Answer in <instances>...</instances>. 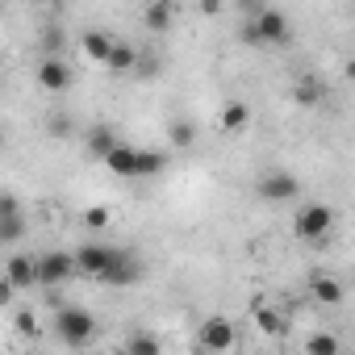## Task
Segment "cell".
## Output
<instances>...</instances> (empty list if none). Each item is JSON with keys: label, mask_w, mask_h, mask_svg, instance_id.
<instances>
[{"label": "cell", "mask_w": 355, "mask_h": 355, "mask_svg": "<svg viewBox=\"0 0 355 355\" xmlns=\"http://www.w3.org/2000/svg\"><path fill=\"white\" fill-rule=\"evenodd\" d=\"M234 338H239V330H234V322H230V318H222V313H209V318L197 326V343H201L205 351H214V355L230 351V347H234Z\"/></svg>", "instance_id": "obj_5"}, {"label": "cell", "mask_w": 355, "mask_h": 355, "mask_svg": "<svg viewBox=\"0 0 355 355\" xmlns=\"http://www.w3.org/2000/svg\"><path fill=\"white\" fill-rule=\"evenodd\" d=\"M117 146H121V138H117V134H113L109 125H96V130L88 134V150H92V155H96L101 163H105V159H109V155H113Z\"/></svg>", "instance_id": "obj_17"}, {"label": "cell", "mask_w": 355, "mask_h": 355, "mask_svg": "<svg viewBox=\"0 0 355 355\" xmlns=\"http://www.w3.org/2000/svg\"><path fill=\"white\" fill-rule=\"evenodd\" d=\"M167 142H171L175 150H189V146L197 142V125H193L189 117H175V121L167 125Z\"/></svg>", "instance_id": "obj_19"}, {"label": "cell", "mask_w": 355, "mask_h": 355, "mask_svg": "<svg viewBox=\"0 0 355 355\" xmlns=\"http://www.w3.org/2000/svg\"><path fill=\"white\" fill-rule=\"evenodd\" d=\"M175 21V5H167V0H150V5H142V26L150 34H167Z\"/></svg>", "instance_id": "obj_12"}, {"label": "cell", "mask_w": 355, "mask_h": 355, "mask_svg": "<svg viewBox=\"0 0 355 355\" xmlns=\"http://www.w3.org/2000/svg\"><path fill=\"white\" fill-rule=\"evenodd\" d=\"M5 276L17 284V293L42 284V255H9L5 259Z\"/></svg>", "instance_id": "obj_8"}, {"label": "cell", "mask_w": 355, "mask_h": 355, "mask_svg": "<svg viewBox=\"0 0 355 355\" xmlns=\"http://www.w3.org/2000/svg\"><path fill=\"white\" fill-rule=\"evenodd\" d=\"M218 125H222V134H243V130L251 125V109H247V101H230V105L222 109Z\"/></svg>", "instance_id": "obj_15"}, {"label": "cell", "mask_w": 355, "mask_h": 355, "mask_svg": "<svg viewBox=\"0 0 355 355\" xmlns=\"http://www.w3.org/2000/svg\"><path fill=\"white\" fill-rule=\"evenodd\" d=\"M84 226H88V230H105V226H109V209H105V205H88V209H84Z\"/></svg>", "instance_id": "obj_25"}, {"label": "cell", "mask_w": 355, "mask_h": 355, "mask_svg": "<svg viewBox=\"0 0 355 355\" xmlns=\"http://www.w3.org/2000/svg\"><path fill=\"white\" fill-rule=\"evenodd\" d=\"M26 239V218L13 214V218H0V243H21Z\"/></svg>", "instance_id": "obj_24"}, {"label": "cell", "mask_w": 355, "mask_h": 355, "mask_svg": "<svg viewBox=\"0 0 355 355\" xmlns=\"http://www.w3.org/2000/svg\"><path fill=\"white\" fill-rule=\"evenodd\" d=\"M343 76H347V80H351V84H355V55H351V59H347V63H343Z\"/></svg>", "instance_id": "obj_30"}, {"label": "cell", "mask_w": 355, "mask_h": 355, "mask_svg": "<svg viewBox=\"0 0 355 355\" xmlns=\"http://www.w3.org/2000/svg\"><path fill=\"white\" fill-rule=\"evenodd\" d=\"M71 276H80L76 268V251H46L42 255V288H59Z\"/></svg>", "instance_id": "obj_7"}, {"label": "cell", "mask_w": 355, "mask_h": 355, "mask_svg": "<svg viewBox=\"0 0 355 355\" xmlns=\"http://www.w3.org/2000/svg\"><path fill=\"white\" fill-rule=\"evenodd\" d=\"M163 167H167V155H163V150L142 146V155H138V180H146V175H159Z\"/></svg>", "instance_id": "obj_22"}, {"label": "cell", "mask_w": 355, "mask_h": 355, "mask_svg": "<svg viewBox=\"0 0 355 355\" xmlns=\"http://www.w3.org/2000/svg\"><path fill=\"white\" fill-rule=\"evenodd\" d=\"M134 280H142V263L130 255V259H125V263L109 276V284H113V288H125V284H134Z\"/></svg>", "instance_id": "obj_23"}, {"label": "cell", "mask_w": 355, "mask_h": 355, "mask_svg": "<svg viewBox=\"0 0 355 355\" xmlns=\"http://www.w3.org/2000/svg\"><path fill=\"white\" fill-rule=\"evenodd\" d=\"M330 226H334V209H330L326 201L301 205V214H297V222H293V230H297L305 243H322V239L330 234Z\"/></svg>", "instance_id": "obj_4"}, {"label": "cell", "mask_w": 355, "mask_h": 355, "mask_svg": "<svg viewBox=\"0 0 355 355\" xmlns=\"http://www.w3.org/2000/svg\"><path fill=\"white\" fill-rule=\"evenodd\" d=\"M351 284H355V276H351Z\"/></svg>", "instance_id": "obj_31"}, {"label": "cell", "mask_w": 355, "mask_h": 355, "mask_svg": "<svg viewBox=\"0 0 355 355\" xmlns=\"http://www.w3.org/2000/svg\"><path fill=\"white\" fill-rule=\"evenodd\" d=\"M343 293H347V288H343V280H338V276H326V272H322V276H313V280H309V297H313L318 305H338V301H343Z\"/></svg>", "instance_id": "obj_13"}, {"label": "cell", "mask_w": 355, "mask_h": 355, "mask_svg": "<svg viewBox=\"0 0 355 355\" xmlns=\"http://www.w3.org/2000/svg\"><path fill=\"white\" fill-rule=\"evenodd\" d=\"M125 259H130V251L109 247V243H84V247H76V268H80V276H92V280H101V284H109V276H113Z\"/></svg>", "instance_id": "obj_2"}, {"label": "cell", "mask_w": 355, "mask_h": 355, "mask_svg": "<svg viewBox=\"0 0 355 355\" xmlns=\"http://www.w3.org/2000/svg\"><path fill=\"white\" fill-rule=\"evenodd\" d=\"M13 297H17V284H13L9 276H0V305H9Z\"/></svg>", "instance_id": "obj_26"}, {"label": "cell", "mask_w": 355, "mask_h": 355, "mask_svg": "<svg viewBox=\"0 0 355 355\" xmlns=\"http://www.w3.org/2000/svg\"><path fill=\"white\" fill-rule=\"evenodd\" d=\"M38 84L46 88V92H67L71 88V80H76V71L67 67V59H59V55H46L42 63H38Z\"/></svg>", "instance_id": "obj_9"}, {"label": "cell", "mask_w": 355, "mask_h": 355, "mask_svg": "<svg viewBox=\"0 0 355 355\" xmlns=\"http://www.w3.org/2000/svg\"><path fill=\"white\" fill-rule=\"evenodd\" d=\"M138 155H142V146H117L109 159H105V167L113 171V175H121V180H138Z\"/></svg>", "instance_id": "obj_11"}, {"label": "cell", "mask_w": 355, "mask_h": 355, "mask_svg": "<svg viewBox=\"0 0 355 355\" xmlns=\"http://www.w3.org/2000/svg\"><path fill=\"white\" fill-rule=\"evenodd\" d=\"M201 13H205V17H218V13H222V5H218V0H205Z\"/></svg>", "instance_id": "obj_29"}, {"label": "cell", "mask_w": 355, "mask_h": 355, "mask_svg": "<svg viewBox=\"0 0 355 355\" xmlns=\"http://www.w3.org/2000/svg\"><path fill=\"white\" fill-rule=\"evenodd\" d=\"M117 34H109V30H88L84 38H80V51H84V59H92V63H101V67H109V59H113V51H117Z\"/></svg>", "instance_id": "obj_10"}, {"label": "cell", "mask_w": 355, "mask_h": 355, "mask_svg": "<svg viewBox=\"0 0 355 355\" xmlns=\"http://www.w3.org/2000/svg\"><path fill=\"white\" fill-rule=\"evenodd\" d=\"M255 326H259L263 334H272V338H284V334H288V318H284L276 305H255Z\"/></svg>", "instance_id": "obj_16"}, {"label": "cell", "mask_w": 355, "mask_h": 355, "mask_svg": "<svg viewBox=\"0 0 355 355\" xmlns=\"http://www.w3.org/2000/svg\"><path fill=\"white\" fill-rule=\"evenodd\" d=\"M55 334L67 343V347H88L92 334H96V318L80 305H59L55 309Z\"/></svg>", "instance_id": "obj_3"}, {"label": "cell", "mask_w": 355, "mask_h": 355, "mask_svg": "<svg viewBox=\"0 0 355 355\" xmlns=\"http://www.w3.org/2000/svg\"><path fill=\"white\" fill-rule=\"evenodd\" d=\"M17 330H21V334H34V330H38V326H34V313H17Z\"/></svg>", "instance_id": "obj_28"}, {"label": "cell", "mask_w": 355, "mask_h": 355, "mask_svg": "<svg viewBox=\"0 0 355 355\" xmlns=\"http://www.w3.org/2000/svg\"><path fill=\"white\" fill-rule=\"evenodd\" d=\"M247 46H288L293 42V26H288V17L280 13V9H259L255 13V21H247L243 26V34H239Z\"/></svg>", "instance_id": "obj_1"}, {"label": "cell", "mask_w": 355, "mask_h": 355, "mask_svg": "<svg viewBox=\"0 0 355 355\" xmlns=\"http://www.w3.org/2000/svg\"><path fill=\"white\" fill-rule=\"evenodd\" d=\"M13 214H21V209H17V197L5 193V197H0V218H13Z\"/></svg>", "instance_id": "obj_27"}, {"label": "cell", "mask_w": 355, "mask_h": 355, "mask_svg": "<svg viewBox=\"0 0 355 355\" xmlns=\"http://www.w3.org/2000/svg\"><path fill=\"white\" fill-rule=\"evenodd\" d=\"M259 197L268 201V205H288V201H297L301 197V180L293 171H268L263 180H259Z\"/></svg>", "instance_id": "obj_6"}, {"label": "cell", "mask_w": 355, "mask_h": 355, "mask_svg": "<svg viewBox=\"0 0 355 355\" xmlns=\"http://www.w3.org/2000/svg\"><path fill=\"white\" fill-rule=\"evenodd\" d=\"M305 355H343V343H338V334H330V330H313V334L305 338Z\"/></svg>", "instance_id": "obj_18"}, {"label": "cell", "mask_w": 355, "mask_h": 355, "mask_svg": "<svg viewBox=\"0 0 355 355\" xmlns=\"http://www.w3.org/2000/svg\"><path fill=\"white\" fill-rule=\"evenodd\" d=\"M293 101H297L301 109H318V105L326 101V84H322L318 76H301L297 88H293Z\"/></svg>", "instance_id": "obj_14"}, {"label": "cell", "mask_w": 355, "mask_h": 355, "mask_svg": "<svg viewBox=\"0 0 355 355\" xmlns=\"http://www.w3.org/2000/svg\"><path fill=\"white\" fill-rule=\"evenodd\" d=\"M138 67V51L130 46V42H117V51H113V59H109V71L113 76H125V71H134Z\"/></svg>", "instance_id": "obj_21"}, {"label": "cell", "mask_w": 355, "mask_h": 355, "mask_svg": "<svg viewBox=\"0 0 355 355\" xmlns=\"http://www.w3.org/2000/svg\"><path fill=\"white\" fill-rule=\"evenodd\" d=\"M163 347H159V338L150 334V330H134L130 338H125V355H159Z\"/></svg>", "instance_id": "obj_20"}]
</instances>
